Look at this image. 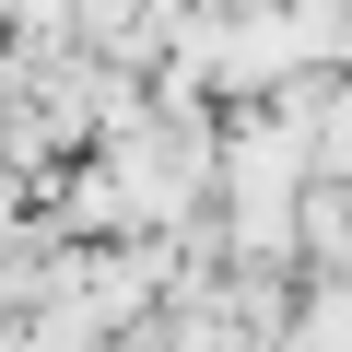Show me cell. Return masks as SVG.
Instances as JSON below:
<instances>
[{
	"mask_svg": "<svg viewBox=\"0 0 352 352\" xmlns=\"http://www.w3.org/2000/svg\"><path fill=\"white\" fill-rule=\"evenodd\" d=\"M282 352H352V282H329V294L305 305V329H294Z\"/></svg>",
	"mask_w": 352,
	"mask_h": 352,
	"instance_id": "6da1fadb",
	"label": "cell"
},
{
	"mask_svg": "<svg viewBox=\"0 0 352 352\" xmlns=\"http://www.w3.org/2000/svg\"><path fill=\"white\" fill-rule=\"evenodd\" d=\"M305 212H317V247H329V258H340V270H352V188H317V200H305Z\"/></svg>",
	"mask_w": 352,
	"mask_h": 352,
	"instance_id": "7a4b0ae2",
	"label": "cell"
}]
</instances>
